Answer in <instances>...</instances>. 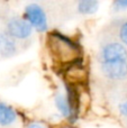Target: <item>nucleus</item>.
I'll list each match as a JSON object with an SVG mask.
<instances>
[{
	"label": "nucleus",
	"mask_w": 127,
	"mask_h": 128,
	"mask_svg": "<svg viewBox=\"0 0 127 128\" xmlns=\"http://www.w3.org/2000/svg\"><path fill=\"white\" fill-rule=\"evenodd\" d=\"M4 30L16 40H26L33 36L34 29L24 17L14 16L6 22Z\"/></svg>",
	"instance_id": "nucleus-4"
},
{
	"label": "nucleus",
	"mask_w": 127,
	"mask_h": 128,
	"mask_svg": "<svg viewBox=\"0 0 127 128\" xmlns=\"http://www.w3.org/2000/svg\"><path fill=\"white\" fill-rule=\"evenodd\" d=\"M118 111H119V114H120L122 116L127 117V100H125V101H123V102H120V104H119Z\"/></svg>",
	"instance_id": "nucleus-11"
},
{
	"label": "nucleus",
	"mask_w": 127,
	"mask_h": 128,
	"mask_svg": "<svg viewBox=\"0 0 127 128\" xmlns=\"http://www.w3.org/2000/svg\"><path fill=\"white\" fill-rule=\"evenodd\" d=\"M51 58L63 68L83 61V50L79 42L58 30L48 33L46 40Z\"/></svg>",
	"instance_id": "nucleus-1"
},
{
	"label": "nucleus",
	"mask_w": 127,
	"mask_h": 128,
	"mask_svg": "<svg viewBox=\"0 0 127 128\" xmlns=\"http://www.w3.org/2000/svg\"><path fill=\"white\" fill-rule=\"evenodd\" d=\"M100 8L99 0H78L76 11L82 16H92L98 12Z\"/></svg>",
	"instance_id": "nucleus-8"
},
{
	"label": "nucleus",
	"mask_w": 127,
	"mask_h": 128,
	"mask_svg": "<svg viewBox=\"0 0 127 128\" xmlns=\"http://www.w3.org/2000/svg\"><path fill=\"white\" fill-rule=\"evenodd\" d=\"M104 76L112 81H124L127 79V61L100 63Z\"/></svg>",
	"instance_id": "nucleus-5"
},
{
	"label": "nucleus",
	"mask_w": 127,
	"mask_h": 128,
	"mask_svg": "<svg viewBox=\"0 0 127 128\" xmlns=\"http://www.w3.org/2000/svg\"><path fill=\"white\" fill-rule=\"evenodd\" d=\"M18 120L17 110L12 106L0 101V127H9Z\"/></svg>",
	"instance_id": "nucleus-7"
},
{
	"label": "nucleus",
	"mask_w": 127,
	"mask_h": 128,
	"mask_svg": "<svg viewBox=\"0 0 127 128\" xmlns=\"http://www.w3.org/2000/svg\"><path fill=\"white\" fill-rule=\"evenodd\" d=\"M17 53V40L11 37L6 30H0V56L4 58H10Z\"/></svg>",
	"instance_id": "nucleus-6"
},
{
	"label": "nucleus",
	"mask_w": 127,
	"mask_h": 128,
	"mask_svg": "<svg viewBox=\"0 0 127 128\" xmlns=\"http://www.w3.org/2000/svg\"><path fill=\"white\" fill-rule=\"evenodd\" d=\"M26 128H47V127L40 122H32L29 124H27Z\"/></svg>",
	"instance_id": "nucleus-12"
},
{
	"label": "nucleus",
	"mask_w": 127,
	"mask_h": 128,
	"mask_svg": "<svg viewBox=\"0 0 127 128\" xmlns=\"http://www.w3.org/2000/svg\"><path fill=\"white\" fill-rule=\"evenodd\" d=\"M24 18L37 33L43 34L48 30V18L45 9L40 4L36 2L27 4L24 9Z\"/></svg>",
	"instance_id": "nucleus-2"
},
{
	"label": "nucleus",
	"mask_w": 127,
	"mask_h": 128,
	"mask_svg": "<svg viewBox=\"0 0 127 128\" xmlns=\"http://www.w3.org/2000/svg\"><path fill=\"white\" fill-rule=\"evenodd\" d=\"M117 37H118L119 42L127 47V19L123 20L119 24L118 30H117Z\"/></svg>",
	"instance_id": "nucleus-9"
},
{
	"label": "nucleus",
	"mask_w": 127,
	"mask_h": 128,
	"mask_svg": "<svg viewBox=\"0 0 127 128\" xmlns=\"http://www.w3.org/2000/svg\"><path fill=\"white\" fill-rule=\"evenodd\" d=\"M112 8L115 12L127 10V0H112Z\"/></svg>",
	"instance_id": "nucleus-10"
},
{
	"label": "nucleus",
	"mask_w": 127,
	"mask_h": 128,
	"mask_svg": "<svg viewBox=\"0 0 127 128\" xmlns=\"http://www.w3.org/2000/svg\"><path fill=\"white\" fill-rule=\"evenodd\" d=\"M127 61V47L119 40H109L99 50V63Z\"/></svg>",
	"instance_id": "nucleus-3"
}]
</instances>
